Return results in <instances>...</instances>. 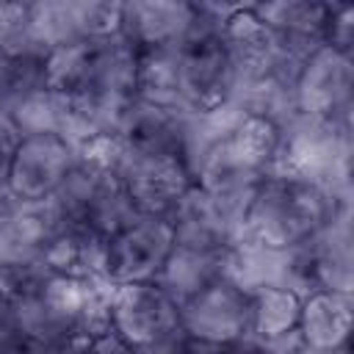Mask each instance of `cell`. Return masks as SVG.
I'll return each instance as SVG.
<instances>
[{
	"label": "cell",
	"instance_id": "obj_1",
	"mask_svg": "<svg viewBox=\"0 0 354 354\" xmlns=\"http://www.w3.org/2000/svg\"><path fill=\"white\" fill-rule=\"evenodd\" d=\"M343 210H351V196H337L296 174L271 171L243 216L241 238L271 252H288L310 241Z\"/></svg>",
	"mask_w": 354,
	"mask_h": 354
},
{
	"label": "cell",
	"instance_id": "obj_2",
	"mask_svg": "<svg viewBox=\"0 0 354 354\" xmlns=\"http://www.w3.org/2000/svg\"><path fill=\"white\" fill-rule=\"evenodd\" d=\"M194 3L185 33L171 44L177 58L180 105L191 113H210L232 102L235 69L224 47L221 28L238 3Z\"/></svg>",
	"mask_w": 354,
	"mask_h": 354
},
{
	"label": "cell",
	"instance_id": "obj_3",
	"mask_svg": "<svg viewBox=\"0 0 354 354\" xmlns=\"http://www.w3.org/2000/svg\"><path fill=\"white\" fill-rule=\"evenodd\" d=\"M274 171L296 174L337 196H351V122L296 116L279 130Z\"/></svg>",
	"mask_w": 354,
	"mask_h": 354
},
{
	"label": "cell",
	"instance_id": "obj_4",
	"mask_svg": "<svg viewBox=\"0 0 354 354\" xmlns=\"http://www.w3.org/2000/svg\"><path fill=\"white\" fill-rule=\"evenodd\" d=\"M44 207L58 227H77L100 241H108L136 218L116 169L88 160L75 163L72 174Z\"/></svg>",
	"mask_w": 354,
	"mask_h": 354
},
{
	"label": "cell",
	"instance_id": "obj_5",
	"mask_svg": "<svg viewBox=\"0 0 354 354\" xmlns=\"http://www.w3.org/2000/svg\"><path fill=\"white\" fill-rule=\"evenodd\" d=\"M354 235L351 210L335 216L310 241L285 252V279L282 285L299 296L315 290L354 293Z\"/></svg>",
	"mask_w": 354,
	"mask_h": 354
},
{
	"label": "cell",
	"instance_id": "obj_6",
	"mask_svg": "<svg viewBox=\"0 0 354 354\" xmlns=\"http://www.w3.org/2000/svg\"><path fill=\"white\" fill-rule=\"evenodd\" d=\"M108 326L136 354H144L183 332L180 307L158 282L111 285Z\"/></svg>",
	"mask_w": 354,
	"mask_h": 354
},
{
	"label": "cell",
	"instance_id": "obj_7",
	"mask_svg": "<svg viewBox=\"0 0 354 354\" xmlns=\"http://www.w3.org/2000/svg\"><path fill=\"white\" fill-rule=\"evenodd\" d=\"M180 326L196 343L238 346L252 337V296L224 274L180 304Z\"/></svg>",
	"mask_w": 354,
	"mask_h": 354
},
{
	"label": "cell",
	"instance_id": "obj_8",
	"mask_svg": "<svg viewBox=\"0 0 354 354\" xmlns=\"http://www.w3.org/2000/svg\"><path fill=\"white\" fill-rule=\"evenodd\" d=\"M28 28L47 53L77 41L108 39L116 36L122 28V3H111V0L30 3Z\"/></svg>",
	"mask_w": 354,
	"mask_h": 354
},
{
	"label": "cell",
	"instance_id": "obj_9",
	"mask_svg": "<svg viewBox=\"0 0 354 354\" xmlns=\"http://www.w3.org/2000/svg\"><path fill=\"white\" fill-rule=\"evenodd\" d=\"M174 238L166 218L136 216L127 227L105 241L102 279L111 285L155 282L171 254Z\"/></svg>",
	"mask_w": 354,
	"mask_h": 354
},
{
	"label": "cell",
	"instance_id": "obj_10",
	"mask_svg": "<svg viewBox=\"0 0 354 354\" xmlns=\"http://www.w3.org/2000/svg\"><path fill=\"white\" fill-rule=\"evenodd\" d=\"M77 163L75 147L55 133L19 138L8 169V194L19 205H47Z\"/></svg>",
	"mask_w": 354,
	"mask_h": 354
},
{
	"label": "cell",
	"instance_id": "obj_11",
	"mask_svg": "<svg viewBox=\"0 0 354 354\" xmlns=\"http://www.w3.org/2000/svg\"><path fill=\"white\" fill-rule=\"evenodd\" d=\"M113 136L127 152L180 160L191 171V111L183 105H152L136 100L124 111Z\"/></svg>",
	"mask_w": 354,
	"mask_h": 354
},
{
	"label": "cell",
	"instance_id": "obj_12",
	"mask_svg": "<svg viewBox=\"0 0 354 354\" xmlns=\"http://www.w3.org/2000/svg\"><path fill=\"white\" fill-rule=\"evenodd\" d=\"M296 108L324 122H351L354 113V55L321 44L296 77Z\"/></svg>",
	"mask_w": 354,
	"mask_h": 354
},
{
	"label": "cell",
	"instance_id": "obj_13",
	"mask_svg": "<svg viewBox=\"0 0 354 354\" xmlns=\"http://www.w3.org/2000/svg\"><path fill=\"white\" fill-rule=\"evenodd\" d=\"M116 177L133 213L141 218H169L180 196L194 185V174L180 160L136 155L127 149L119 152Z\"/></svg>",
	"mask_w": 354,
	"mask_h": 354
},
{
	"label": "cell",
	"instance_id": "obj_14",
	"mask_svg": "<svg viewBox=\"0 0 354 354\" xmlns=\"http://www.w3.org/2000/svg\"><path fill=\"white\" fill-rule=\"evenodd\" d=\"M329 3L332 0H274L252 3V8L274 33L277 47L299 58H310L324 44Z\"/></svg>",
	"mask_w": 354,
	"mask_h": 354
},
{
	"label": "cell",
	"instance_id": "obj_15",
	"mask_svg": "<svg viewBox=\"0 0 354 354\" xmlns=\"http://www.w3.org/2000/svg\"><path fill=\"white\" fill-rule=\"evenodd\" d=\"M171 227L174 246L199 252H230L241 232L218 213L213 199L194 183L166 218Z\"/></svg>",
	"mask_w": 354,
	"mask_h": 354
},
{
	"label": "cell",
	"instance_id": "obj_16",
	"mask_svg": "<svg viewBox=\"0 0 354 354\" xmlns=\"http://www.w3.org/2000/svg\"><path fill=\"white\" fill-rule=\"evenodd\" d=\"M55 230L44 205H17L6 216H0V277L47 266L44 249Z\"/></svg>",
	"mask_w": 354,
	"mask_h": 354
},
{
	"label": "cell",
	"instance_id": "obj_17",
	"mask_svg": "<svg viewBox=\"0 0 354 354\" xmlns=\"http://www.w3.org/2000/svg\"><path fill=\"white\" fill-rule=\"evenodd\" d=\"M194 17L191 0H133L122 3V28L136 50L138 47H163L174 44Z\"/></svg>",
	"mask_w": 354,
	"mask_h": 354
},
{
	"label": "cell",
	"instance_id": "obj_18",
	"mask_svg": "<svg viewBox=\"0 0 354 354\" xmlns=\"http://www.w3.org/2000/svg\"><path fill=\"white\" fill-rule=\"evenodd\" d=\"M354 293L315 290L301 296V313L296 332L313 351H332L348 343Z\"/></svg>",
	"mask_w": 354,
	"mask_h": 354
},
{
	"label": "cell",
	"instance_id": "obj_19",
	"mask_svg": "<svg viewBox=\"0 0 354 354\" xmlns=\"http://www.w3.org/2000/svg\"><path fill=\"white\" fill-rule=\"evenodd\" d=\"M227 260H230V252H199V249L171 246V254L155 282L180 307L185 299H191L194 293H199L202 288H207L210 282L224 277Z\"/></svg>",
	"mask_w": 354,
	"mask_h": 354
},
{
	"label": "cell",
	"instance_id": "obj_20",
	"mask_svg": "<svg viewBox=\"0 0 354 354\" xmlns=\"http://www.w3.org/2000/svg\"><path fill=\"white\" fill-rule=\"evenodd\" d=\"M47 50L6 47L0 50V113L11 111L30 94L47 88Z\"/></svg>",
	"mask_w": 354,
	"mask_h": 354
},
{
	"label": "cell",
	"instance_id": "obj_21",
	"mask_svg": "<svg viewBox=\"0 0 354 354\" xmlns=\"http://www.w3.org/2000/svg\"><path fill=\"white\" fill-rule=\"evenodd\" d=\"M252 296V337L274 343L299 326L301 296L285 285H263L249 290Z\"/></svg>",
	"mask_w": 354,
	"mask_h": 354
},
{
	"label": "cell",
	"instance_id": "obj_22",
	"mask_svg": "<svg viewBox=\"0 0 354 354\" xmlns=\"http://www.w3.org/2000/svg\"><path fill=\"white\" fill-rule=\"evenodd\" d=\"M136 100L152 105H180L177 58L171 44L136 50Z\"/></svg>",
	"mask_w": 354,
	"mask_h": 354
},
{
	"label": "cell",
	"instance_id": "obj_23",
	"mask_svg": "<svg viewBox=\"0 0 354 354\" xmlns=\"http://www.w3.org/2000/svg\"><path fill=\"white\" fill-rule=\"evenodd\" d=\"M324 44L343 55H354V6L351 3H343V0L329 3Z\"/></svg>",
	"mask_w": 354,
	"mask_h": 354
},
{
	"label": "cell",
	"instance_id": "obj_24",
	"mask_svg": "<svg viewBox=\"0 0 354 354\" xmlns=\"http://www.w3.org/2000/svg\"><path fill=\"white\" fill-rule=\"evenodd\" d=\"M22 133L17 130V124L11 122V116L0 113V216H6L8 210H14L19 202L8 194V169L14 160V152L19 147Z\"/></svg>",
	"mask_w": 354,
	"mask_h": 354
},
{
	"label": "cell",
	"instance_id": "obj_25",
	"mask_svg": "<svg viewBox=\"0 0 354 354\" xmlns=\"http://www.w3.org/2000/svg\"><path fill=\"white\" fill-rule=\"evenodd\" d=\"M30 3H0V50L17 44L28 33Z\"/></svg>",
	"mask_w": 354,
	"mask_h": 354
},
{
	"label": "cell",
	"instance_id": "obj_26",
	"mask_svg": "<svg viewBox=\"0 0 354 354\" xmlns=\"http://www.w3.org/2000/svg\"><path fill=\"white\" fill-rule=\"evenodd\" d=\"M80 354H136V351L111 326H105V329H100L83 340Z\"/></svg>",
	"mask_w": 354,
	"mask_h": 354
},
{
	"label": "cell",
	"instance_id": "obj_27",
	"mask_svg": "<svg viewBox=\"0 0 354 354\" xmlns=\"http://www.w3.org/2000/svg\"><path fill=\"white\" fill-rule=\"evenodd\" d=\"M238 346H241V343H238ZM238 346H210V343H196V340H194L191 354H241Z\"/></svg>",
	"mask_w": 354,
	"mask_h": 354
},
{
	"label": "cell",
	"instance_id": "obj_28",
	"mask_svg": "<svg viewBox=\"0 0 354 354\" xmlns=\"http://www.w3.org/2000/svg\"><path fill=\"white\" fill-rule=\"evenodd\" d=\"M238 348H241V354H277L271 343H263V340H254V337L243 340Z\"/></svg>",
	"mask_w": 354,
	"mask_h": 354
},
{
	"label": "cell",
	"instance_id": "obj_29",
	"mask_svg": "<svg viewBox=\"0 0 354 354\" xmlns=\"http://www.w3.org/2000/svg\"><path fill=\"white\" fill-rule=\"evenodd\" d=\"M8 304H11V299H8V293L0 288V321H3V315H6V310H8Z\"/></svg>",
	"mask_w": 354,
	"mask_h": 354
}]
</instances>
